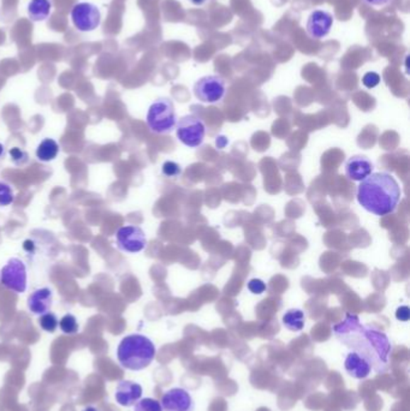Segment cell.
Segmentation results:
<instances>
[{"label":"cell","instance_id":"obj_1","mask_svg":"<svg viewBox=\"0 0 410 411\" xmlns=\"http://www.w3.org/2000/svg\"><path fill=\"white\" fill-rule=\"evenodd\" d=\"M333 334L340 344L365 358L372 371L378 374L387 372L392 348L385 333L363 325L354 314H347L343 322L333 326Z\"/></svg>","mask_w":410,"mask_h":411},{"label":"cell","instance_id":"obj_2","mask_svg":"<svg viewBox=\"0 0 410 411\" xmlns=\"http://www.w3.org/2000/svg\"><path fill=\"white\" fill-rule=\"evenodd\" d=\"M356 196L361 207L375 216L383 217L396 209L402 192L390 173L375 172L361 180Z\"/></svg>","mask_w":410,"mask_h":411},{"label":"cell","instance_id":"obj_3","mask_svg":"<svg viewBox=\"0 0 410 411\" xmlns=\"http://www.w3.org/2000/svg\"><path fill=\"white\" fill-rule=\"evenodd\" d=\"M157 349L150 338L143 334H129L123 338L117 349V358L123 368L133 372L146 369L154 361Z\"/></svg>","mask_w":410,"mask_h":411},{"label":"cell","instance_id":"obj_4","mask_svg":"<svg viewBox=\"0 0 410 411\" xmlns=\"http://www.w3.org/2000/svg\"><path fill=\"white\" fill-rule=\"evenodd\" d=\"M147 126L155 133H170L176 128L177 116L174 102L170 98H159L150 106L147 112Z\"/></svg>","mask_w":410,"mask_h":411},{"label":"cell","instance_id":"obj_5","mask_svg":"<svg viewBox=\"0 0 410 411\" xmlns=\"http://www.w3.org/2000/svg\"><path fill=\"white\" fill-rule=\"evenodd\" d=\"M176 133L183 145L190 148H196L205 140V123L195 114H187L177 121Z\"/></svg>","mask_w":410,"mask_h":411},{"label":"cell","instance_id":"obj_6","mask_svg":"<svg viewBox=\"0 0 410 411\" xmlns=\"http://www.w3.org/2000/svg\"><path fill=\"white\" fill-rule=\"evenodd\" d=\"M194 95L205 104H216L223 100L226 93V83L219 75H207L194 83Z\"/></svg>","mask_w":410,"mask_h":411},{"label":"cell","instance_id":"obj_7","mask_svg":"<svg viewBox=\"0 0 410 411\" xmlns=\"http://www.w3.org/2000/svg\"><path fill=\"white\" fill-rule=\"evenodd\" d=\"M0 284L8 290L23 294L27 290V267L21 258H12L0 270Z\"/></svg>","mask_w":410,"mask_h":411},{"label":"cell","instance_id":"obj_8","mask_svg":"<svg viewBox=\"0 0 410 411\" xmlns=\"http://www.w3.org/2000/svg\"><path fill=\"white\" fill-rule=\"evenodd\" d=\"M72 21L79 32H93L101 23V13L96 5L83 1L72 8Z\"/></svg>","mask_w":410,"mask_h":411},{"label":"cell","instance_id":"obj_9","mask_svg":"<svg viewBox=\"0 0 410 411\" xmlns=\"http://www.w3.org/2000/svg\"><path fill=\"white\" fill-rule=\"evenodd\" d=\"M116 242L119 249L129 254H136L143 251L147 246L146 235L141 227L123 226L116 235Z\"/></svg>","mask_w":410,"mask_h":411},{"label":"cell","instance_id":"obj_10","mask_svg":"<svg viewBox=\"0 0 410 411\" xmlns=\"http://www.w3.org/2000/svg\"><path fill=\"white\" fill-rule=\"evenodd\" d=\"M333 16L331 12L326 10H314L311 12L308 16L306 29H307L308 35L312 39L323 40V38L330 34L332 26H333Z\"/></svg>","mask_w":410,"mask_h":411},{"label":"cell","instance_id":"obj_11","mask_svg":"<svg viewBox=\"0 0 410 411\" xmlns=\"http://www.w3.org/2000/svg\"><path fill=\"white\" fill-rule=\"evenodd\" d=\"M160 404L164 411H194L195 409L192 395L184 388H171L166 391Z\"/></svg>","mask_w":410,"mask_h":411},{"label":"cell","instance_id":"obj_12","mask_svg":"<svg viewBox=\"0 0 410 411\" xmlns=\"http://www.w3.org/2000/svg\"><path fill=\"white\" fill-rule=\"evenodd\" d=\"M143 390L141 385L136 384L131 380L119 381L116 388L115 398L117 403L122 407H134L143 397Z\"/></svg>","mask_w":410,"mask_h":411},{"label":"cell","instance_id":"obj_13","mask_svg":"<svg viewBox=\"0 0 410 411\" xmlns=\"http://www.w3.org/2000/svg\"><path fill=\"white\" fill-rule=\"evenodd\" d=\"M373 163L365 155H354L345 163V175L355 182H361L373 173Z\"/></svg>","mask_w":410,"mask_h":411},{"label":"cell","instance_id":"obj_14","mask_svg":"<svg viewBox=\"0 0 410 411\" xmlns=\"http://www.w3.org/2000/svg\"><path fill=\"white\" fill-rule=\"evenodd\" d=\"M53 292L50 287H40L28 297V309L35 315H43L51 309Z\"/></svg>","mask_w":410,"mask_h":411},{"label":"cell","instance_id":"obj_15","mask_svg":"<svg viewBox=\"0 0 410 411\" xmlns=\"http://www.w3.org/2000/svg\"><path fill=\"white\" fill-rule=\"evenodd\" d=\"M344 368L349 376L355 378V379H366L367 376H370L372 372L370 363L353 351L348 354L345 362H344Z\"/></svg>","mask_w":410,"mask_h":411},{"label":"cell","instance_id":"obj_16","mask_svg":"<svg viewBox=\"0 0 410 411\" xmlns=\"http://www.w3.org/2000/svg\"><path fill=\"white\" fill-rule=\"evenodd\" d=\"M51 0H31L28 4V15L33 22H43L51 15Z\"/></svg>","mask_w":410,"mask_h":411},{"label":"cell","instance_id":"obj_17","mask_svg":"<svg viewBox=\"0 0 410 411\" xmlns=\"http://www.w3.org/2000/svg\"><path fill=\"white\" fill-rule=\"evenodd\" d=\"M60 147L58 142L53 138H45L40 142L38 148H36V158L43 163H50L55 160V158L60 154Z\"/></svg>","mask_w":410,"mask_h":411},{"label":"cell","instance_id":"obj_18","mask_svg":"<svg viewBox=\"0 0 410 411\" xmlns=\"http://www.w3.org/2000/svg\"><path fill=\"white\" fill-rule=\"evenodd\" d=\"M306 324V317L301 309H289L283 315V325L292 332H300Z\"/></svg>","mask_w":410,"mask_h":411},{"label":"cell","instance_id":"obj_19","mask_svg":"<svg viewBox=\"0 0 410 411\" xmlns=\"http://www.w3.org/2000/svg\"><path fill=\"white\" fill-rule=\"evenodd\" d=\"M60 329H62V332L65 333V334H69V336H72V334H76L79 332V322H77V319H76L72 314H65L60 322Z\"/></svg>","mask_w":410,"mask_h":411},{"label":"cell","instance_id":"obj_20","mask_svg":"<svg viewBox=\"0 0 410 411\" xmlns=\"http://www.w3.org/2000/svg\"><path fill=\"white\" fill-rule=\"evenodd\" d=\"M39 325L46 332L53 333L55 332V329H58L60 320H58V317H55V314L48 312V313L40 315Z\"/></svg>","mask_w":410,"mask_h":411},{"label":"cell","instance_id":"obj_21","mask_svg":"<svg viewBox=\"0 0 410 411\" xmlns=\"http://www.w3.org/2000/svg\"><path fill=\"white\" fill-rule=\"evenodd\" d=\"M13 201H15V192L11 187L5 182H0V207H8L13 204Z\"/></svg>","mask_w":410,"mask_h":411},{"label":"cell","instance_id":"obj_22","mask_svg":"<svg viewBox=\"0 0 410 411\" xmlns=\"http://www.w3.org/2000/svg\"><path fill=\"white\" fill-rule=\"evenodd\" d=\"M134 411H164L162 404L153 398H143L134 405Z\"/></svg>","mask_w":410,"mask_h":411},{"label":"cell","instance_id":"obj_23","mask_svg":"<svg viewBox=\"0 0 410 411\" xmlns=\"http://www.w3.org/2000/svg\"><path fill=\"white\" fill-rule=\"evenodd\" d=\"M162 175L169 178H177L182 173L181 166L174 161H165L162 164Z\"/></svg>","mask_w":410,"mask_h":411},{"label":"cell","instance_id":"obj_24","mask_svg":"<svg viewBox=\"0 0 410 411\" xmlns=\"http://www.w3.org/2000/svg\"><path fill=\"white\" fill-rule=\"evenodd\" d=\"M10 158L13 161V164L18 165V166H23L29 161L28 153L23 149L18 148V147H13L10 149Z\"/></svg>","mask_w":410,"mask_h":411},{"label":"cell","instance_id":"obj_25","mask_svg":"<svg viewBox=\"0 0 410 411\" xmlns=\"http://www.w3.org/2000/svg\"><path fill=\"white\" fill-rule=\"evenodd\" d=\"M363 86L368 88V89H372V88H375L380 83V76L375 71H370L365 74L362 77Z\"/></svg>","mask_w":410,"mask_h":411},{"label":"cell","instance_id":"obj_26","mask_svg":"<svg viewBox=\"0 0 410 411\" xmlns=\"http://www.w3.org/2000/svg\"><path fill=\"white\" fill-rule=\"evenodd\" d=\"M266 289H267V286H266V284H265L261 279H252V280L248 283V290L250 291L252 294H264Z\"/></svg>","mask_w":410,"mask_h":411},{"label":"cell","instance_id":"obj_27","mask_svg":"<svg viewBox=\"0 0 410 411\" xmlns=\"http://www.w3.org/2000/svg\"><path fill=\"white\" fill-rule=\"evenodd\" d=\"M362 1L372 8H385L387 5H390L394 0H362Z\"/></svg>","mask_w":410,"mask_h":411},{"label":"cell","instance_id":"obj_28","mask_svg":"<svg viewBox=\"0 0 410 411\" xmlns=\"http://www.w3.org/2000/svg\"><path fill=\"white\" fill-rule=\"evenodd\" d=\"M409 308L408 307H401L396 312V317L401 320V322H408L409 320Z\"/></svg>","mask_w":410,"mask_h":411},{"label":"cell","instance_id":"obj_29","mask_svg":"<svg viewBox=\"0 0 410 411\" xmlns=\"http://www.w3.org/2000/svg\"><path fill=\"white\" fill-rule=\"evenodd\" d=\"M6 154V149H5V146L3 143H0V160H3Z\"/></svg>","mask_w":410,"mask_h":411},{"label":"cell","instance_id":"obj_30","mask_svg":"<svg viewBox=\"0 0 410 411\" xmlns=\"http://www.w3.org/2000/svg\"><path fill=\"white\" fill-rule=\"evenodd\" d=\"M189 1L192 4L196 5V6H202L207 0H189Z\"/></svg>","mask_w":410,"mask_h":411},{"label":"cell","instance_id":"obj_31","mask_svg":"<svg viewBox=\"0 0 410 411\" xmlns=\"http://www.w3.org/2000/svg\"><path fill=\"white\" fill-rule=\"evenodd\" d=\"M83 411H99L98 409H95L94 407H87Z\"/></svg>","mask_w":410,"mask_h":411}]
</instances>
